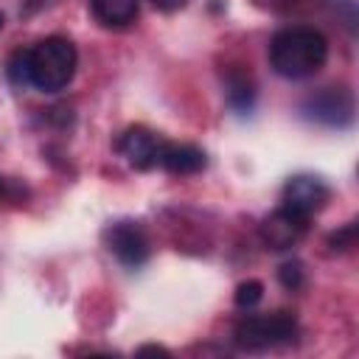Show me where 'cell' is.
I'll return each instance as SVG.
<instances>
[{
	"label": "cell",
	"mask_w": 359,
	"mask_h": 359,
	"mask_svg": "<svg viewBox=\"0 0 359 359\" xmlns=\"http://www.w3.org/2000/svg\"><path fill=\"white\" fill-rule=\"evenodd\" d=\"M328 247H331L334 252H348V250H353V247H356V222H348L345 227L334 230V233L328 236Z\"/></svg>",
	"instance_id": "14"
},
{
	"label": "cell",
	"mask_w": 359,
	"mask_h": 359,
	"mask_svg": "<svg viewBox=\"0 0 359 359\" xmlns=\"http://www.w3.org/2000/svg\"><path fill=\"white\" fill-rule=\"evenodd\" d=\"M137 353H168L165 348H154V345H146V348H140Z\"/></svg>",
	"instance_id": "17"
},
{
	"label": "cell",
	"mask_w": 359,
	"mask_h": 359,
	"mask_svg": "<svg viewBox=\"0 0 359 359\" xmlns=\"http://www.w3.org/2000/svg\"><path fill=\"white\" fill-rule=\"evenodd\" d=\"M306 233H309V216H300L283 205L278 210H272L258 227V236H261L266 250H289Z\"/></svg>",
	"instance_id": "7"
},
{
	"label": "cell",
	"mask_w": 359,
	"mask_h": 359,
	"mask_svg": "<svg viewBox=\"0 0 359 359\" xmlns=\"http://www.w3.org/2000/svg\"><path fill=\"white\" fill-rule=\"evenodd\" d=\"M300 112L314 123L342 129L353 121V93L348 87H323L303 101Z\"/></svg>",
	"instance_id": "4"
},
{
	"label": "cell",
	"mask_w": 359,
	"mask_h": 359,
	"mask_svg": "<svg viewBox=\"0 0 359 359\" xmlns=\"http://www.w3.org/2000/svg\"><path fill=\"white\" fill-rule=\"evenodd\" d=\"M157 149H160V140L146 126H129L118 140V151L126 157L129 165L140 171L157 165Z\"/></svg>",
	"instance_id": "8"
},
{
	"label": "cell",
	"mask_w": 359,
	"mask_h": 359,
	"mask_svg": "<svg viewBox=\"0 0 359 359\" xmlns=\"http://www.w3.org/2000/svg\"><path fill=\"white\" fill-rule=\"evenodd\" d=\"M227 104L236 109V112H250L252 104H255V84L247 73L236 70L227 76Z\"/></svg>",
	"instance_id": "11"
},
{
	"label": "cell",
	"mask_w": 359,
	"mask_h": 359,
	"mask_svg": "<svg viewBox=\"0 0 359 359\" xmlns=\"http://www.w3.org/2000/svg\"><path fill=\"white\" fill-rule=\"evenodd\" d=\"M233 339L244 351H269L278 345H289L297 339V320L292 311L250 314L236 325Z\"/></svg>",
	"instance_id": "3"
},
{
	"label": "cell",
	"mask_w": 359,
	"mask_h": 359,
	"mask_svg": "<svg viewBox=\"0 0 359 359\" xmlns=\"http://www.w3.org/2000/svg\"><path fill=\"white\" fill-rule=\"evenodd\" d=\"M157 165L171 174H196L208 165V157L202 149L191 143H160L157 149Z\"/></svg>",
	"instance_id": "9"
},
{
	"label": "cell",
	"mask_w": 359,
	"mask_h": 359,
	"mask_svg": "<svg viewBox=\"0 0 359 359\" xmlns=\"http://www.w3.org/2000/svg\"><path fill=\"white\" fill-rule=\"evenodd\" d=\"M93 17L104 28H126L140 11V0H90Z\"/></svg>",
	"instance_id": "10"
},
{
	"label": "cell",
	"mask_w": 359,
	"mask_h": 359,
	"mask_svg": "<svg viewBox=\"0 0 359 359\" xmlns=\"http://www.w3.org/2000/svg\"><path fill=\"white\" fill-rule=\"evenodd\" d=\"M331 199V188L314 177V174H297L292 180H286L283 185V194H280V205L300 213V216H314L320 213Z\"/></svg>",
	"instance_id": "6"
},
{
	"label": "cell",
	"mask_w": 359,
	"mask_h": 359,
	"mask_svg": "<svg viewBox=\"0 0 359 359\" xmlns=\"http://www.w3.org/2000/svg\"><path fill=\"white\" fill-rule=\"evenodd\" d=\"M278 278H280V283H283L286 289H292V292L303 289V283H306L303 264H300V261H289V264H283V266L278 269Z\"/></svg>",
	"instance_id": "15"
},
{
	"label": "cell",
	"mask_w": 359,
	"mask_h": 359,
	"mask_svg": "<svg viewBox=\"0 0 359 359\" xmlns=\"http://www.w3.org/2000/svg\"><path fill=\"white\" fill-rule=\"evenodd\" d=\"M154 3V8H160V11H180L188 0H151Z\"/></svg>",
	"instance_id": "16"
},
{
	"label": "cell",
	"mask_w": 359,
	"mask_h": 359,
	"mask_svg": "<svg viewBox=\"0 0 359 359\" xmlns=\"http://www.w3.org/2000/svg\"><path fill=\"white\" fill-rule=\"evenodd\" d=\"M107 247L109 252L129 269H137L149 261V252H151V244H149V236L146 230L132 222V219H123V222H115L112 227H107Z\"/></svg>",
	"instance_id": "5"
},
{
	"label": "cell",
	"mask_w": 359,
	"mask_h": 359,
	"mask_svg": "<svg viewBox=\"0 0 359 359\" xmlns=\"http://www.w3.org/2000/svg\"><path fill=\"white\" fill-rule=\"evenodd\" d=\"M3 194H6V180L0 177V196H3Z\"/></svg>",
	"instance_id": "18"
},
{
	"label": "cell",
	"mask_w": 359,
	"mask_h": 359,
	"mask_svg": "<svg viewBox=\"0 0 359 359\" xmlns=\"http://www.w3.org/2000/svg\"><path fill=\"white\" fill-rule=\"evenodd\" d=\"M328 59V39L309 25H292L272 36L269 42V65L278 76L303 81L320 73Z\"/></svg>",
	"instance_id": "1"
},
{
	"label": "cell",
	"mask_w": 359,
	"mask_h": 359,
	"mask_svg": "<svg viewBox=\"0 0 359 359\" xmlns=\"http://www.w3.org/2000/svg\"><path fill=\"white\" fill-rule=\"evenodd\" d=\"M261 297H264V286H261V280H244V283H238L233 300H236L238 309H252V306L261 303Z\"/></svg>",
	"instance_id": "13"
},
{
	"label": "cell",
	"mask_w": 359,
	"mask_h": 359,
	"mask_svg": "<svg viewBox=\"0 0 359 359\" xmlns=\"http://www.w3.org/2000/svg\"><path fill=\"white\" fill-rule=\"evenodd\" d=\"M0 28H3V14H0Z\"/></svg>",
	"instance_id": "19"
},
{
	"label": "cell",
	"mask_w": 359,
	"mask_h": 359,
	"mask_svg": "<svg viewBox=\"0 0 359 359\" xmlns=\"http://www.w3.org/2000/svg\"><path fill=\"white\" fill-rule=\"evenodd\" d=\"M79 67L76 45L65 36H45L34 48H28V70H31V87L42 93H59L65 90Z\"/></svg>",
	"instance_id": "2"
},
{
	"label": "cell",
	"mask_w": 359,
	"mask_h": 359,
	"mask_svg": "<svg viewBox=\"0 0 359 359\" xmlns=\"http://www.w3.org/2000/svg\"><path fill=\"white\" fill-rule=\"evenodd\" d=\"M6 76H8L11 87H17V90H25V87H31V70H28V48H17V50L8 56V65H6Z\"/></svg>",
	"instance_id": "12"
}]
</instances>
